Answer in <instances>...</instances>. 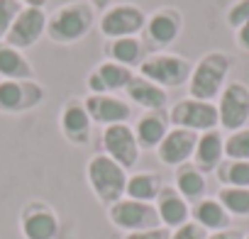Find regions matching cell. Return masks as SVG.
Wrapping results in <instances>:
<instances>
[{"label": "cell", "mask_w": 249, "mask_h": 239, "mask_svg": "<svg viewBox=\"0 0 249 239\" xmlns=\"http://www.w3.org/2000/svg\"><path fill=\"white\" fill-rule=\"evenodd\" d=\"M59 130L73 147H86L93 135V120L83 105V98H69L59 110Z\"/></svg>", "instance_id": "cell-14"}, {"label": "cell", "mask_w": 249, "mask_h": 239, "mask_svg": "<svg viewBox=\"0 0 249 239\" xmlns=\"http://www.w3.org/2000/svg\"><path fill=\"white\" fill-rule=\"evenodd\" d=\"M191 220L198 222L208 234L232 227V217H230V212L222 207V203H220L217 198H208V195H205L203 200H198V203L191 205Z\"/></svg>", "instance_id": "cell-23"}, {"label": "cell", "mask_w": 249, "mask_h": 239, "mask_svg": "<svg viewBox=\"0 0 249 239\" xmlns=\"http://www.w3.org/2000/svg\"><path fill=\"white\" fill-rule=\"evenodd\" d=\"M105 59L115 61L120 66H127V68H140V64L144 61L147 51H144V42L140 37H120V39H107L105 47Z\"/></svg>", "instance_id": "cell-22"}, {"label": "cell", "mask_w": 249, "mask_h": 239, "mask_svg": "<svg viewBox=\"0 0 249 239\" xmlns=\"http://www.w3.org/2000/svg\"><path fill=\"white\" fill-rule=\"evenodd\" d=\"M232 66H234V59L227 51H220V49L205 51L193 64V71L188 78V95L196 100L215 102L217 95L222 93V88L227 85Z\"/></svg>", "instance_id": "cell-2"}, {"label": "cell", "mask_w": 249, "mask_h": 239, "mask_svg": "<svg viewBox=\"0 0 249 239\" xmlns=\"http://www.w3.org/2000/svg\"><path fill=\"white\" fill-rule=\"evenodd\" d=\"M164 178L154 171H137L127 176V188H124V198L140 200V203H154L164 188Z\"/></svg>", "instance_id": "cell-25"}, {"label": "cell", "mask_w": 249, "mask_h": 239, "mask_svg": "<svg viewBox=\"0 0 249 239\" xmlns=\"http://www.w3.org/2000/svg\"><path fill=\"white\" fill-rule=\"evenodd\" d=\"M217 120L222 132H237L249 127V85L244 81H227L222 93L215 100Z\"/></svg>", "instance_id": "cell-7"}, {"label": "cell", "mask_w": 249, "mask_h": 239, "mask_svg": "<svg viewBox=\"0 0 249 239\" xmlns=\"http://www.w3.org/2000/svg\"><path fill=\"white\" fill-rule=\"evenodd\" d=\"M122 239H171V229L166 227H154V229H144V232H130Z\"/></svg>", "instance_id": "cell-33"}, {"label": "cell", "mask_w": 249, "mask_h": 239, "mask_svg": "<svg viewBox=\"0 0 249 239\" xmlns=\"http://www.w3.org/2000/svg\"><path fill=\"white\" fill-rule=\"evenodd\" d=\"M225 159L249 161V127H242L225 137Z\"/></svg>", "instance_id": "cell-29"}, {"label": "cell", "mask_w": 249, "mask_h": 239, "mask_svg": "<svg viewBox=\"0 0 249 239\" xmlns=\"http://www.w3.org/2000/svg\"><path fill=\"white\" fill-rule=\"evenodd\" d=\"M20 3H22V8H47V3H49V0H20Z\"/></svg>", "instance_id": "cell-37"}, {"label": "cell", "mask_w": 249, "mask_h": 239, "mask_svg": "<svg viewBox=\"0 0 249 239\" xmlns=\"http://www.w3.org/2000/svg\"><path fill=\"white\" fill-rule=\"evenodd\" d=\"M98 22V13L88 0H71L59 5L47 17V39L59 47H71L83 42Z\"/></svg>", "instance_id": "cell-1"}, {"label": "cell", "mask_w": 249, "mask_h": 239, "mask_svg": "<svg viewBox=\"0 0 249 239\" xmlns=\"http://www.w3.org/2000/svg\"><path fill=\"white\" fill-rule=\"evenodd\" d=\"M225 22L232 30H239L244 22H249V0H234L225 13Z\"/></svg>", "instance_id": "cell-31"}, {"label": "cell", "mask_w": 249, "mask_h": 239, "mask_svg": "<svg viewBox=\"0 0 249 239\" xmlns=\"http://www.w3.org/2000/svg\"><path fill=\"white\" fill-rule=\"evenodd\" d=\"M0 78L5 81H30L35 78L32 61L25 51L13 49L8 44H0Z\"/></svg>", "instance_id": "cell-26"}, {"label": "cell", "mask_w": 249, "mask_h": 239, "mask_svg": "<svg viewBox=\"0 0 249 239\" xmlns=\"http://www.w3.org/2000/svg\"><path fill=\"white\" fill-rule=\"evenodd\" d=\"M174 171H176L174 173V188L181 193V198H186L191 205L205 198V193H208V176L203 171H198L191 161L178 166V169H174Z\"/></svg>", "instance_id": "cell-24"}, {"label": "cell", "mask_w": 249, "mask_h": 239, "mask_svg": "<svg viewBox=\"0 0 249 239\" xmlns=\"http://www.w3.org/2000/svg\"><path fill=\"white\" fill-rule=\"evenodd\" d=\"M208 239H244V232L237 229V227H227V229H220V232H210Z\"/></svg>", "instance_id": "cell-35"}, {"label": "cell", "mask_w": 249, "mask_h": 239, "mask_svg": "<svg viewBox=\"0 0 249 239\" xmlns=\"http://www.w3.org/2000/svg\"><path fill=\"white\" fill-rule=\"evenodd\" d=\"M215 198L222 203V207L230 212V217H249V188L220 186Z\"/></svg>", "instance_id": "cell-28"}, {"label": "cell", "mask_w": 249, "mask_h": 239, "mask_svg": "<svg viewBox=\"0 0 249 239\" xmlns=\"http://www.w3.org/2000/svg\"><path fill=\"white\" fill-rule=\"evenodd\" d=\"M169 122H171V127L191 130L196 135H203V132H210V130H220V120H217L215 102L196 100L191 95L176 100L169 107Z\"/></svg>", "instance_id": "cell-6"}, {"label": "cell", "mask_w": 249, "mask_h": 239, "mask_svg": "<svg viewBox=\"0 0 249 239\" xmlns=\"http://www.w3.org/2000/svg\"><path fill=\"white\" fill-rule=\"evenodd\" d=\"M127 171H124L117 161H112L110 156L93 154L86 164V181L90 186V193L98 198V203H103L105 207L115 205L117 200L124 198V188H127Z\"/></svg>", "instance_id": "cell-3"}, {"label": "cell", "mask_w": 249, "mask_h": 239, "mask_svg": "<svg viewBox=\"0 0 249 239\" xmlns=\"http://www.w3.org/2000/svg\"><path fill=\"white\" fill-rule=\"evenodd\" d=\"M22 10V3L20 0H0V44L5 42L18 13Z\"/></svg>", "instance_id": "cell-30"}, {"label": "cell", "mask_w": 249, "mask_h": 239, "mask_svg": "<svg viewBox=\"0 0 249 239\" xmlns=\"http://www.w3.org/2000/svg\"><path fill=\"white\" fill-rule=\"evenodd\" d=\"M107 220L115 229H122L124 234L161 227L154 203H140V200H130V198H122L115 205H110Z\"/></svg>", "instance_id": "cell-9"}, {"label": "cell", "mask_w": 249, "mask_h": 239, "mask_svg": "<svg viewBox=\"0 0 249 239\" xmlns=\"http://www.w3.org/2000/svg\"><path fill=\"white\" fill-rule=\"evenodd\" d=\"M147 25V13L137 3H112L98 15V32L105 39L140 37Z\"/></svg>", "instance_id": "cell-5"}, {"label": "cell", "mask_w": 249, "mask_h": 239, "mask_svg": "<svg viewBox=\"0 0 249 239\" xmlns=\"http://www.w3.org/2000/svg\"><path fill=\"white\" fill-rule=\"evenodd\" d=\"M137 144L142 152H157V147L161 144V139L166 137V132L171 130L169 122V110H147L137 117V122L132 125Z\"/></svg>", "instance_id": "cell-18"}, {"label": "cell", "mask_w": 249, "mask_h": 239, "mask_svg": "<svg viewBox=\"0 0 249 239\" xmlns=\"http://www.w3.org/2000/svg\"><path fill=\"white\" fill-rule=\"evenodd\" d=\"M220 186L227 188H249V161H234V159H225L217 171H215Z\"/></svg>", "instance_id": "cell-27"}, {"label": "cell", "mask_w": 249, "mask_h": 239, "mask_svg": "<svg viewBox=\"0 0 249 239\" xmlns=\"http://www.w3.org/2000/svg\"><path fill=\"white\" fill-rule=\"evenodd\" d=\"M88 3L93 5V10H95V13H103V10H107V8L115 3V0H88Z\"/></svg>", "instance_id": "cell-36"}, {"label": "cell", "mask_w": 249, "mask_h": 239, "mask_svg": "<svg viewBox=\"0 0 249 239\" xmlns=\"http://www.w3.org/2000/svg\"><path fill=\"white\" fill-rule=\"evenodd\" d=\"M83 105L93 120V125L110 127V125H130V120L135 115L132 105L112 93H88L83 98Z\"/></svg>", "instance_id": "cell-12"}, {"label": "cell", "mask_w": 249, "mask_h": 239, "mask_svg": "<svg viewBox=\"0 0 249 239\" xmlns=\"http://www.w3.org/2000/svg\"><path fill=\"white\" fill-rule=\"evenodd\" d=\"M181 32H183V15L178 8L164 5V8L154 10L152 15H147L144 34L157 49H166V47L176 44Z\"/></svg>", "instance_id": "cell-15"}, {"label": "cell", "mask_w": 249, "mask_h": 239, "mask_svg": "<svg viewBox=\"0 0 249 239\" xmlns=\"http://www.w3.org/2000/svg\"><path fill=\"white\" fill-rule=\"evenodd\" d=\"M234 42H237V47L242 51L249 54V22H244L239 30H234Z\"/></svg>", "instance_id": "cell-34"}, {"label": "cell", "mask_w": 249, "mask_h": 239, "mask_svg": "<svg viewBox=\"0 0 249 239\" xmlns=\"http://www.w3.org/2000/svg\"><path fill=\"white\" fill-rule=\"evenodd\" d=\"M154 207H157L161 227H166V229H176L191 220V203L186 198H181V193L174 186L161 188L159 198L154 200Z\"/></svg>", "instance_id": "cell-21"}, {"label": "cell", "mask_w": 249, "mask_h": 239, "mask_svg": "<svg viewBox=\"0 0 249 239\" xmlns=\"http://www.w3.org/2000/svg\"><path fill=\"white\" fill-rule=\"evenodd\" d=\"M20 232L25 239H59L61 220L44 200H27L20 210Z\"/></svg>", "instance_id": "cell-11"}, {"label": "cell", "mask_w": 249, "mask_h": 239, "mask_svg": "<svg viewBox=\"0 0 249 239\" xmlns=\"http://www.w3.org/2000/svg\"><path fill=\"white\" fill-rule=\"evenodd\" d=\"M124 100L130 105L147 110H169V90H164L161 85L147 81L144 76L135 73V78L130 81V85L124 88Z\"/></svg>", "instance_id": "cell-20"}, {"label": "cell", "mask_w": 249, "mask_h": 239, "mask_svg": "<svg viewBox=\"0 0 249 239\" xmlns=\"http://www.w3.org/2000/svg\"><path fill=\"white\" fill-rule=\"evenodd\" d=\"M47 17L49 15L42 8H22L18 13V17H15V22H13V27H10L3 44H8L13 49H20V51L35 47L42 37H47Z\"/></svg>", "instance_id": "cell-13"}, {"label": "cell", "mask_w": 249, "mask_h": 239, "mask_svg": "<svg viewBox=\"0 0 249 239\" xmlns=\"http://www.w3.org/2000/svg\"><path fill=\"white\" fill-rule=\"evenodd\" d=\"M171 239H208V232H205L198 222L188 220L186 224L171 229Z\"/></svg>", "instance_id": "cell-32"}, {"label": "cell", "mask_w": 249, "mask_h": 239, "mask_svg": "<svg viewBox=\"0 0 249 239\" xmlns=\"http://www.w3.org/2000/svg\"><path fill=\"white\" fill-rule=\"evenodd\" d=\"M244 239H249V234H244Z\"/></svg>", "instance_id": "cell-38"}, {"label": "cell", "mask_w": 249, "mask_h": 239, "mask_svg": "<svg viewBox=\"0 0 249 239\" xmlns=\"http://www.w3.org/2000/svg\"><path fill=\"white\" fill-rule=\"evenodd\" d=\"M132 78H135V71H132V68L103 59V61H98V64L88 71V76H86V88H88V93H98V95H100V93H112V95H117V93H124V88L130 85Z\"/></svg>", "instance_id": "cell-16"}, {"label": "cell", "mask_w": 249, "mask_h": 239, "mask_svg": "<svg viewBox=\"0 0 249 239\" xmlns=\"http://www.w3.org/2000/svg\"><path fill=\"white\" fill-rule=\"evenodd\" d=\"M100 147H103V154L110 156L112 161H117L124 171L135 169L140 164V156H142V149L137 144L132 125H110V127H103Z\"/></svg>", "instance_id": "cell-10"}, {"label": "cell", "mask_w": 249, "mask_h": 239, "mask_svg": "<svg viewBox=\"0 0 249 239\" xmlns=\"http://www.w3.org/2000/svg\"><path fill=\"white\" fill-rule=\"evenodd\" d=\"M222 161H225V135H222V130H210V132L198 135L191 164L208 176V173H215Z\"/></svg>", "instance_id": "cell-19"}, {"label": "cell", "mask_w": 249, "mask_h": 239, "mask_svg": "<svg viewBox=\"0 0 249 239\" xmlns=\"http://www.w3.org/2000/svg\"><path fill=\"white\" fill-rule=\"evenodd\" d=\"M47 98L44 83L30 81H5L0 78V115H25L37 110Z\"/></svg>", "instance_id": "cell-8"}, {"label": "cell", "mask_w": 249, "mask_h": 239, "mask_svg": "<svg viewBox=\"0 0 249 239\" xmlns=\"http://www.w3.org/2000/svg\"><path fill=\"white\" fill-rule=\"evenodd\" d=\"M191 71H193V61L181 54H171V51H152L144 56V61L137 68L140 76L161 85L164 90L188 85Z\"/></svg>", "instance_id": "cell-4"}, {"label": "cell", "mask_w": 249, "mask_h": 239, "mask_svg": "<svg viewBox=\"0 0 249 239\" xmlns=\"http://www.w3.org/2000/svg\"><path fill=\"white\" fill-rule=\"evenodd\" d=\"M196 142H198V135L196 132L181 130V127H171L166 132V137L161 139V144L157 147V159L164 166L178 169V166H183V164H188L193 159Z\"/></svg>", "instance_id": "cell-17"}]
</instances>
